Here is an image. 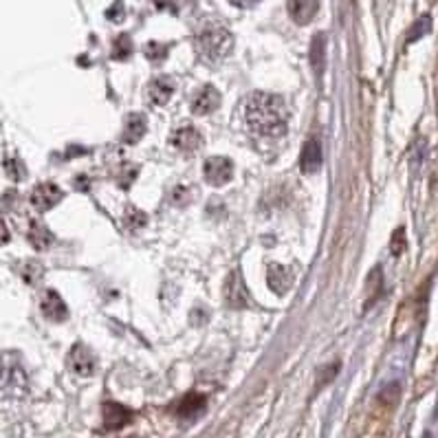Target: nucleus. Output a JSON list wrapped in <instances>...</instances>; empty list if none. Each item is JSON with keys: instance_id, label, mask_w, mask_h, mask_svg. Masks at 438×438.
Here are the masks:
<instances>
[{"instance_id": "1", "label": "nucleus", "mask_w": 438, "mask_h": 438, "mask_svg": "<svg viewBox=\"0 0 438 438\" xmlns=\"http://www.w3.org/2000/svg\"><path fill=\"white\" fill-rule=\"evenodd\" d=\"M247 123L260 137H282L289 126V111L285 99L273 93H253L247 101Z\"/></svg>"}, {"instance_id": "2", "label": "nucleus", "mask_w": 438, "mask_h": 438, "mask_svg": "<svg viewBox=\"0 0 438 438\" xmlns=\"http://www.w3.org/2000/svg\"><path fill=\"white\" fill-rule=\"evenodd\" d=\"M196 46H198V54L208 62H220L234 49V38H231V34L225 27H208L198 34Z\"/></svg>"}, {"instance_id": "3", "label": "nucleus", "mask_w": 438, "mask_h": 438, "mask_svg": "<svg viewBox=\"0 0 438 438\" xmlns=\"http://www.w3.org/2000/svg\"><path fill=\"white\" fill-rule=\"evenodd\" d=\"M27 383V375L22 370L20 359L14 352H0V390L20 388Z\"/></svg>"}, {"instance_id": "4", "label": "nucleus", "mask_w": 438, "mask_h": 438, "mask_svg": "<svg viewBox=\"0 0 438 438\" xmlns=\"http://www.w3.org/2000/svg\"><path fill=\"white\" fill-rule=\"evenodd\" d=\"M203 174L208 178L210 185L223 188L231 181V176H234V163L227 157H210L203 165Z\"/></svg>"}, {"instance_id": "5", "label": "nucleus", "mask_w": 438, "mask_h": 438, "mask_svg": "<svg viewBox=\"0 0 438 438\" xmlns=\"http://www.w3.org/2000/svg\"><path fill=\"white\" fill-rule=\"evenodd\" d=\"M225 304L229 308H247L251 304V297L247 293V287L243 282L240 271H231L225 285Z\"/></svg>"}, {"instance_id": "6", "label": "nucleus", "mask_w": 438, "mask_h": 438, "mask_svg": "<svg viewBox=\"0 0 438 438\" xmlns=\"http://www.w3.org/2000/svg\"><path fill=\"white\" fill-rule=\"evenodd\" d=\"M62 196H64V192L56 183H40L34 188L29 200L38 212H49L62 200Z\"/></svg>"}, {"instance_id": "7", "label": "nucleus", "mask_w": 438, "mask_h": 438, "mask_svg": "<svg viewBox=\"0 0 438 438\" xmlns=\"http://www.w3.org/2000/svg\"><path fill=\"white\" fill-rule=\"evenodd\" d=\"M68 368L80 375V377H91L95 372V355L88 346L75 344L68 352Z\"/></svg>"}, {"instance_id": "8", "label": "nucleus", "mask_w": 438, "mask_h": 438, "mask_svg": "<svg viewBox=\"0 0 438 438\" xmlns=\"http://www.w3.org/2000/svg\"><path fill=\"white\" fill-rule=\"evenodd\" d=\"M40 308H42V315L49 320V322H64L68 320V308L62 300L60 293L56 291H44L42 300H40Z\"/></svg>"}, {"instance_id": "9", "label": "nucleus", "mask_w": 438, "mask_h": 438, "mask_svg": "<svg viewBox=\"0 0 438 438\" xmlns=\"http://www.w3.org/2000/svg\"><path fill=\"white\" fill-rule=\"evenodd\" d=\"M170 143L178 152H194L203 146V137L194 126H181L170 135Z\"/></svg>"}, {"instance_id": "10", "label": "nucleus", "mask_w": 438, "mask_h": 438, "mask_svg": "<svg viewBox=\"0 0 438 438\" xmlns=\"http://www.w3.org/2000/svg\"><path fill=\"white\" fill-rule=\"evenodd\" d=\"M267 285L277 295L289 293L293 287V271L285 265H269L267 267Z\"/></svg>"}, {"instance_id": "11", "label": "nucleus", "mask_w": 438, "mask_h": 438, "mask_svg": "<svg viewBox=\"0 0 438 438\" xmlns=\"http://www.w3.org/2000/svg\"><path fill=\"white\" fill-rule=\"evenodd\" d=\"M322 161H324L322 143L317 139H308L300 154V170L304 174H315L322 168Z\"/></svg>"}, {"instance_id": "12", "label": "nucleus", "mask_w": 438, "mask_h": 438, "mask_svg": "<svg viewBox=\"0 0 438 438\" xmlns=\"http://www.w3.org/2000/svg\"><path fill=\"white\" fill-rule=\"evenodd\" d=\"M220 106V93L214 86H203L192 99V113L194 115H210Z\"/></svg>"}, {"instance_id": "13", "label": "nucleus", "mask_w": 438, "mask_h": 438, "mask_svg": "<svg viewBox=\"0 0 438 438\" xmlns=\"http://www.w3.org/2000/svg\"><path fill=\"white\" fill-rule=\"evenodd\" d=\"M322 0H289V16L297 22V24H308L320 11Z\"/></svg>"}, {"instance_id": "14", "label": "nucleus", "mask_w": 438, "mask_h": 438, "mask_svg": "<svg viewBox=\"0 0 438 438\" xmlns=\"http://www.w3.org/2000/svg\"><path fill=\"white\" fill-rule=\"evenodd\" d=\"M172 95H174V82L168 75L157 77V80H152L148 86V99L154 106H165Z\"/></svg>"}, {"instance_id": "15", "label": "nucleus", "mask_w": 438, "mask_h": 438, "mask_svg": "<svg viewBox=\"0 0 438 438\" xmlns=\"http://www.w3.org/2000/svg\"><path fill=\"white\" fill-rule=\"evenodd\" d=\"M133 421V412L119 405V403H106L104 405V425L106 429H121Z\"/></svg>"}, {"instance_id": "16", "label": "nucleus", "mask_w": 438, "mask_h": 438, "mask_svg": "<svg viewBox=\"0 0 438 438\" xmlns=\"http://www.w3.org/2000/svg\"><path fill=\"white\" fill-rule=\"evenodd\" d=\"M205 405H208V401H205L203 394H185L174 405V414L178 419H194L205 409Z\"/></svg>"}, {"instance_id": "17", "label": "nucleus", "mask_w": 438, "mask_h": 438, "mask_svg": "<svg viewBox=\"0 0 438 438\" xmlns=\"http://www.w3.org/2000/svg\"><path fill=\"white\" fill-rule=\"evenodd\" d=\"M146 135V117L143 115H131L126 119V128H123V135L121 141L128 146H135L143 139Z\"/></svg>"}, {"instance_id": "18", "label": "nucleus", "mask_w": 438, "mask_h": 438, "mask_svg": "<svg viewBox=\"0 0 438 438\" xmlns=\"http://www.w3.org/2000/svg\"><path fill=\"white\" fill-rule=\"evenodd\" d=\"M27 238H29L31 247H34V249H38V251H46L51 245L56 243V236L51 234L49 227H44L42 223H34V225L29 227V234H27Z\"/></svg>"}, {"instance_id": "19", "label": "nucleus", "mask_w": 438, "mask_h": 438, "mask_svg": "<svg viewBox=\"0 0 438 438\" xmlns=\"http://www.w3.org/2000/svg\"><path fill=\"white\" fill-rule=\"evenodd\" d=\"M311 66L317 77L326 68V36L324 34H317L311 42Z\"/></svg>"}, {"instance_id": "20", "label": "nucleus", "mask_w": 438, "mask_h": 438, "mask_svg": "<svg viewBox=\"0 0 438 438\" xmlns=\"http://www.w3.org/2000/svg\"><path fill=\"white\" fill-rule=\"evenodd\" d=\"M18 273H20V277H22L24 282H27L29 287H36L38 282L44 277V269H42V265H40V263H34V260H24V263L20 265Z\"/></svg>"}, {"instance_id": "21", "label": "nucleus", "mask_w": 438, "mask_h": 438, "mask_svg": "<svg viewBox=\"0 0 438 438\" xmlns=\"http://www.w3.org/2000/svg\"><path fill=\"white\" fill-rule=\"evenodd\" d=\"M146 223H148V216L141 212V210H137V208H126V212H123V227L128 229V231H139L141 227H146Z\"/></svg>"}, {"instance_id": "22", "label": "nucleus", "mask_w": 438, "mask_h": 438, "mask_svg": "<svg viewBox=\"0 0 438 438\" xmlns=\"http://www.w3.org/2000/svg\"><path fill=\"white\" fill-rule=\"evenodd\" d=\"M432 29V20L427 18V16H423L414 27H412V34H409V42H414V40H419V38H423L427 31Z\"/></svg>"}, {"instance_id": "23", "label": "nucleus", "mask_w": 438, "mask_h": 438, "mask_svg": "<svg viewBox=\"0 0 438 438\" xmlns=\"http://www.w3.org/2000/svg\"><path fill=\"white\" fill-rule=\"evenodd\" d=\"M131 51H133V44H131V40H128L126 36H119V40H117V46H115V58L123 60V58H128V56H131Z\"/></svg>"}, {"instance_id": "24", "label": "nucleus", "mask_w": 438, "mask_h": 438, "mask_svg": "<svg viewBox=\"0 0 438 438\" xmlns=\"http://www.w3.org/2000/svg\"><path fill=\"white\" fill-rule=\"evenodd\" d=\"M165 51H168V46H161L157 42H152V44H148L146 54H148L150 60H161V58H165Z\"/></svg>"}, {"instance_id": "25", "label": "nucleus", "mask_w": 438, "mask_h": 438, "mask_svg": "<svg viewBox=\"0 0 438 438\" xmlns=\"http://www.w3.org/2000/svg\"><path fill=\"white\" fill-rule=\"evenodd\" d=\"M403 247H405V245H403V229H399L397 234H394V240H392V251H394V253H401Z\"/></svg>"}, {"instance_id": "26", "label": "nucleus", "mask_w": 438, "mask_h": 438, "mask_svg": "<svg viewBox=\"0 0 438 438\" xmlns=\"http://www.w3.org/2000/svg\"><path fill=\"white\" fill-rule=\"evenodd\" d=\"M9 238H11V234H9V229H7L5 220H3V218H0V247H3V245H7V243H9Z\"/></svg>"}, {"instance_id": "27", "label": "nucleus", "mask_w": 438, "mask_h": 438, "mask_svg": "<svg viewBox=\"0 0 438 438\" xmlns=\"http://www.w3.org/2000/svg\"><path fill=\"white\" fill-rule=\"evenodd\" d=\"M229 3H234V5H238V7H251V5L258 3V0H229Z\"/></svg>"}]
</instances>
